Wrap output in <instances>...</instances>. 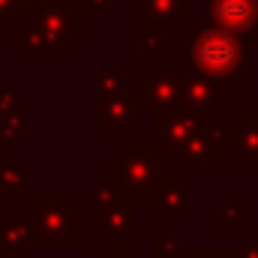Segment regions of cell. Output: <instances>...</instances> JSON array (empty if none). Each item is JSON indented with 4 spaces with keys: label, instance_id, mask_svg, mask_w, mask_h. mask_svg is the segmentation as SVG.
Instances as JSON below:
<instances>
[{
    "label": "cell",
    "instance_id": "cell-4",
    "mask_svg": "<svg viewBox=\"0 0 258 258\" xmlns=\"http://www.w3.org/2000/svg\"><path fill=\"white\" fill-rule=\"evenodd\" d=\"M135 108H138V96L132 90H120L111 96H99V132L111 135L135 120Z\"/></svg>",
    "mask_w": 258,
    "mask_h": 258
},
{
    "label": "cell",
    "instance_id": "cell-9",
    "mask_svg": "<svg viewBox=\"0 0 258 258\" xmlns=\"http://www.w3.org/2000/svg\"><path fill=\"white\" fill-rule=\"evenodd\" d=\"M120 81H123V75H120L117 69H105L96 84H99V93H102V96H111V93H120V90H117Z\"/></svg>",
    "mask_w": 258,
    "mask_h": 258
},
{
    "label": "cell",
    "instance_id": "cell-1",
    "mask_svg": "<svg viewBox=\"0 0 258 258\" xmlns=\"http://www.w3.org/2000/svg\"><path fill=\"white\" fill-rule=\"evenodd\" d=\"M30 27L48 36L57 48L69 51V45L81 39V12H75L66 0H42L30 12Z\"/></svg>",
    "mask_w": 258,
    "mask_h": 258
},
{
    "label": "cell",
    "instance_id": "cell-13",
    "mask_svg": "<svg viewBox=\"0 0 258 258\" xmlns=\"http://www.w3.org/2000/svg\"><path fill=\"white\" fill-rule=\"evenodd\" d=\"M141 42H144V51H156V36H150V33H141Z\"/></svg>",
    "mask_w": 258,
    "mask_h": 258
},
{
    "label": "cell",
    "instance_id": "cell-11",
    "mask_svg": "<svg viewBox=\"0 0 258 258\" xmlns=\"http://www.w3.org/2000/svg\"><path fill=\"white\" fill-rule=\"evenodd\" d=\"M15 0H0V27H9L12 18H15Z\"/></svg>",
    "mask_w": 258,
    "mask_h": 258
},
{
    "label": "cell",
    "instance_id": "cell-3",
    "mask_svg": "<svg viewBox=\"0 0 258 258\" xmlns=\"http://www.w3.org/2000/svg\"><path fill=\"white\" fill-rule=\"evenodd\" d=\"M114 162V177L123 183V186H147V180L156 174V165L150 162V150L147 144H141V138H129L123 153H114L111 156Z\"/></svg>",
    "mask_w": 258,
    "mask_h": 258
},
{
    "label": "cell",
    "instance_id": "cell-5",
    "mask_svg": "<svg viewBox=\"0 0 258 258\" xmlns=\"http://www.w3.org/2000/svg\"><path fill=\"white\" fill-rule=\"evenodd\" d=\"M186 9H189L186 0H138V21L177 27L186 24Z\"/></svg>",
    "mask_w": 258,
    "mask_h": 258
},
{
    "label": "cell",
    "instance_id": "cell-8",
    "mask_svg": "<svg viewBox=\"0 0 258 258\" xmlns=\"http://www.w3.org/2000/svg\"><path fill=\"white\" fill-rule=\"evenodd\" d=\"M144 84H147V96H150L153 102H159V105L165 102V105H168V102L174 99V87L162 78V72H159V69H156V72H150V75L144 78Z\"/></svg>",
    "mask_w": 258,
    "mask_h": 258
},
{
    "label": "cell",
    "instance_id": "cell-10",
    "mask_svg": "<svg viewBox=\"0 0 258 258\" xmlns=\"http://www.w3.org/2000/svg\"><path fill=\"white\" fill-rule=\"evenodd\" d=\"M66 3H69L75 12H90V9L96 12V9H105V6H108V0H66Z\"/></svg>",
    "mask_w": 258,
    "mask_h": 258
},
{
    "label": "cell",
    "instance_id": "cell-2",
    "mask_svg": "<svg viewBox=\"0 0 258 258\" xmlns=\"http://www.w3.org/2000/svg\"><path fill=\"white\" fill-rule=\"evenodd\" d=\"M237 57H240V51H237L234 39H228L219 30H207L192 42L195 66L210 72V75H228L237 66Z\"/></svg>",
    "mask_w": 258,
    "mask_h": 258
},
{
    "label": "cell",
    "instance_id": "cell-6",
    "mask_svg": "<svg viewBox=\"0 0 258 258\" xmlns=\"http://www.w3.org/2000/svg\"><path fill=\"white\" fill-rule=\"evenodd\" d=\"M210 9L225 27H246L252 21V0H210Z\"/></svg>",
    "mask_w": 258,
    "mask_h": 258
},
{
    "label": "cell",
    "instance_id": "cell-7",
    "mask_svg": "<svg viewBox=\"0 0 258 258\" xmlns=\"http://www.w3.org/2000/svg\"><path fill=\"white\" fill-rule=\"evenodd\" d=\"M15 51L18 54H66L63 48H57L48 36H42L36 27H21L15 30Z\"/></svg>",
    "mask_w": 258,
    "mask_h": 258
},
{
    "label": "cell",
    "instance_id": "cell-12",
    "mask_svg": "<svg viewBox=\"0 0 258 258\" xmlns=\"http://www.w3.org/2000/svg\"><path fill=\"white\" fill-rule=\"evenodd\" d=\"M39 3H42V0H15V9H21V12H27V15H30Z\"/></svg>",
    "mask_w": 258,
    "mask_h": 258
}]
</instances>
